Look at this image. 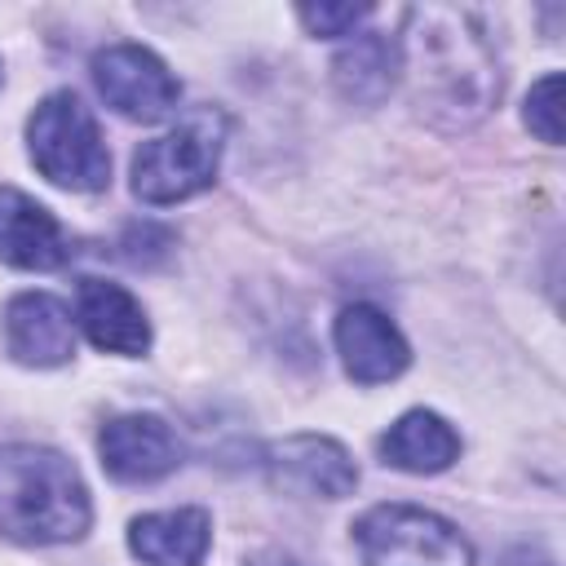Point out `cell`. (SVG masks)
<instances>
[{"label":"cell","mask_w":566,"mask_h":566,"mask_svg":"<svg viewBox=\"0 0 566 566\" xmlns=\"http://www.w3.org/2000/svg\"><path fill=\"white\" fill-rule=\"evenodd\" d=\"M27 150H31V164L62 190L88 195V190H106V181H111V155L97 133V119L66 88L49 93L31 111Z\"/></svg>","instance_id":"3"},{"label":"cell","mask_w":566,"mask_h":566,"mask_svg":"<svg viewBox=\"0 0 566 566\" xmlns=\"http://www.w3.org/2000/svg\"><path fill=\"white\" fill-rule=\"evenodd\" d=\"M97 451H102V469L115 482H155L181 464L177 433L168 429V420L150 411H128V416L106 420Z\"/></svg>","instance_id":"8"},{"label":"cell","mask_w":566,"mask_h":566,"mask_svg":"<svg viewBox=\"0 0 566 566\" xmlns=\"http://www.w3.org/2000/svg\"><path fill=\"white\" fill-rule=\"evenodd\" d=\"M93 522L80 469L35 442L0 447V531L18 544H66Z\"/></svg>","instance_id":"2"},{"label":"cell","mask_w":566,"mask_h":566,"mask_svg":"<svg viewBox=\"0 0 566 566\" xmlns=\"http://www.w3.org/2000/svg\"><path fill=\"white\" fill-rule=\"evenodd\" d=\"M248 566H305V562L292 557V553H283V548H265V553H256Z\"/></svg>","instance_id":"18"},{"label":"cell","mask_w":566,"mask_h":566,"mask_svg":"<svg viewBox=\"0 0 566 566\" xmlns=\"http://www.w3.org/2000/svg\"><path fill=\"white\" fill-rule=\"evenodd\" d=\"M66 252L71 248L57 217L31 195L0 186V261L18 270H57Z\"/></svg>","instance_id":"11"},{"label":"cell","mask_w":566,"mask_h":566,"mask_svg":"<svg viewBox=\"0 0 566 566\" xmlns=\"http://www.w3.org/2000/svg\"><path fill=\"white\" fill-rule=\"evenodd\" d=\"M371 13V4H301L296 18L310 35H354L358 22Z\"/></svg>","instance_id":"17"},{"label":"cell","mask_w":566,"mask_h":566,"mask_svg":"<svg viewBox=\"0 0 566 566\" xmlns=\"http://www.w3.org/2000/svg\"><path fill=\"white\" fill-rule=\"evenodd\" d=\"M394 71H398V49L389 44V35H376V31L354 35L332 62V80L340 97L358 106H376L394 88Z\"/></svg>","instance_id":"15"},{"label":"cell","mask_w":566,"mask_h":566,"mask_svg":"<svg viewBox=\"0 0 566 566\" xmlns=\"http://www.w3.org/2000/svg\"><path fill=\"white\" fill-rule=\"evenodd\" d=\"M75 314H80V327L88 332V340L106 354L137 358L150 349V323L137 305V296L119 283L84 279L80 296H75Z\"/></svg>","instance_id":"12"},{"label":"cell","mask_w":566,"mask_h":566,"mask_svg":"<svg viewBox=\"0 0 566 566\" xmlns=\"http://www.w3.org/2000/svg\"><path fill=\"white\" fill-rule=\"evenodd\" d=\"M336 349H340L349 380H358V385H385V380L402 376L411 363L402 332L376 305H345L336 314Z\"/></svg>","instance_id":"10"},{"label":"cell","mask_w":566,"mask_h":566,"mask_svg":"<svg viewBox=\"0 0 566 566\" xmlns=\"http://www.w3.org/2000/svg\"><path fill=\"white\" fill-rule=\"evenodd\" d=\"M526 128H531L539 142H548V146L562 142V75H557V71L544 75V80L526 93Z\"/></svg>","instance_id":"16"},{"label":"cell","mask_w":566,"mask_h":566,"mask_svg":"<svg viewBox=\"0 0 566 566\" xmlns=\"http://www.w3.org/2000/svg\"><path fill=\"white\" fill-rule=\"evenodd\" d=\"M363 566H473V544L438 513L416 504H376L354 522Z\"/></svg>","instance_id":"4"},{"label":"cell","mask_w":566,"mask_h":566,"mask_svg":"<svg viewBox=\"0 0 566 566\" xmlns=\"http://www.w3.org/2000/svg\"><path fill=\"white\" fill-rule=\"evenodd\" d=\"M4 349L22 367H62L75 354L71 310L49 292H18L4 305Z\"/></svg>","instance_id":"9"},{"label":"cell","mask_w":566,"mask_h":566,"mask_svg":"<svg viewBox=\"0 0 566 566\" xmlns=\"http://www.w3.org/2000/svg\"><path fill=\"white\" fill-rule=\"evenodd\" d=\"M402 66L420 111H429L438 124H473L500 97V62L473 9H411L402 35Z\"/></svg>","instance_id":"1"},{"label":"cell","mask_w":566,"mask_h":566,"mask_svg":"<svg viewBox=\"0 0 566 566\" xmlns=\"http://www.w3.org/2000/svg\"><path fill=\"white\" fill-rule=\"evenodd\" d=\"M212 544V517L203 509L142 513L128 526V548L146 566H199Z\"/></svg>","instance_id":"13"},{"label":"cell","mask_w":566,"mask_h":566,"mask_svg":"<svg viewBox=\"0 0 566 566\" xmlns=\"http://www.w3.org/2000/svg\"><path fill=\"white\" fill-rule=\"evenodd\" d=\"M380 455L402 473H442L460 455V433L438 411L420 407L389 424V433L380 438Z\"/></svg>","instance_id":"14"},{"label":"cell","mask_w":566,"mask_h":566,"mask_svg":"<svg viewBox=\"0 0 566 566\" xmlns=\"http://www.w3.org/2000/svg\"><path fill=\"white\" fill-rule=\"evenodd\" d=\"M265 473L279 491L318 495V500H340L358 486V469H354L349 451L323 433H292L283 442H270Z\"/></svg>","instance_id":"7"},{"label":"cell","mask_w":566,"mask_h":566,"mask_svg":"<svg viewBox=\"0 0 566 566\" xmlns=\"http://www.w3.org/2000/svg\"><path fill=\"white\" fill-rule=\"evenodd\" d=\"M93 84L97 93L106 97V106H115L124 119H137V124H155L164 119L177 97H181V84L177 75L142 44H111L93 57Z\"/></svg>","instance_id":"6"},{"label":"cell","mask_w":566,"mask_h":566,"mask_svg":"<svg viewBox=\"0 0 566 566\" xmlns=\"http://www.w3.org/2000/svg\"><path fill=\"white\" fill-rule=\"evenodd\" d=\"M221 164V137L212 133V119L177 124L172 133L142 142L133 155V195L142 203H181L212 186Z\"/></svg>","instance_id":"5"}]
</instances>
